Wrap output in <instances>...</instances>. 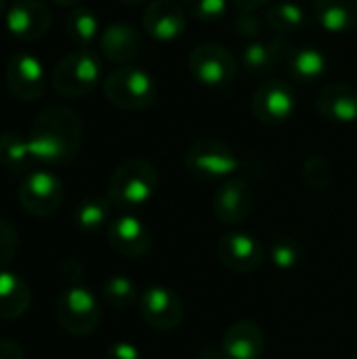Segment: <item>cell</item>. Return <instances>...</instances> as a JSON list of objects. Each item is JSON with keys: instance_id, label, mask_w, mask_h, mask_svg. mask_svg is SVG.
I'll use <instances>...</instances> for the list:
<instances>
[{"instance_id": "14", "label": "cell", "mask_w": 357, "mask_h": 359, "mask_svg": "<svg viewBox=\"0 0 357 359\" xmlns=\"http://www.w3.org/2000/svg\"><path fill=\"white\" fill-rule=\"evenodd\" d=\"M53 23L50 8L42 0H15L4 13L6 29L19 40H40Z\"/></svg>"}, {"instance_id": "20", "label": "cell", "mask_w": 357, "mask_h": 359, "mask_svg": "<svg viewBox=\"0 0 357 359\" xmlns=\"http://www.w3.org/2000/svg\"><path fill=\"white\" fill-rule=\"evenodd\" d=\"M265 351V334L257 322H234L221 341V353L225 359H261Z\"/></svg>"}, {"instance_id": "26", "label": "cell", "mask_w": 357, "mask_h": 359, "mask_svg": "<svg viewBox=\"0 0 357 359\" xmlns=\"http://www.w3.org/2000/svg\"><path fill=\"white\" fill-rule=\"evenodd\" d=\"M34 164L27 147V139L17 130L0 133V166L11 175H21Z\"/></svg>"}, {"instance_id": "28", "label": "cell", "mask_w": 357, "mask_h": 359, "mask_svg": "<svg viewBox=\"0 0 357 359\" xmlns=\"http://www.w3.org/2000/svg\"><path fill=\"white\" fill-rule=\"evenodd\" d=\"M101 297L103 301L112 307V309H118V311H124L128 307H133L135 303H139V288L137 284L126 278V276H112L103 282L101 286Z\"/></svg>"}, {"instance_id": "6", "label": "cell", "mask_w": 357, "mask_h": 359, "mask_svg": "<svg viewBox=\"0 0 357 359\" xmlns=\"http://www.w3.org/2000/svg\"><path fill=\"white\" fill-rule=\"evenodd\" d=\"M55 318L67 334L88 337L101 326L103 309L88 288L69 286L57 297Z\"/></svg>"}, {"instance_id": "13", "label": "cell", "mask_w": 357, "mask_h": 359, "mask_svg": "<svg viewBox=\"0 0 357 359\" xmlns=\"http://www.w3.org/2000/svg\"><path fill=\"white\" fill-rule=\"evenodd\" d=\"M217 259L227 271L248 276L263 265L265 250L255 236L244 231H229L223 233L217 242Z\"/></svg>"}, {"instance_id": "15", "label": "cell", "mask_w": 357, "mask_h": 359, "mask_svg": "<svg viewBox=\"0 0 357 359\" xmlns=\"http://www.w3.org/2000/svg\"><path fill=\"white\" fill-rule=\"evenodd\" d=\"M187 17L177 0H149L143 11V29L158 42H173L185 34Z\"/></svg>"}, {"instance_id": "18", "label": "cell", "mask_w": 357, "mask_h": 359, "mask_svg": "<svg viewBox=\"0 0 357 359\" xmlns=\"http://www.w3.org/2000/svg\"><path fill=\"white\" fill-rule=\"evenodd\" d=\"M99 48L105 59L118 65H128L143 53V36L130 23L116 21L103 27L99 36Z\"/></svg>"}, {"instance_id": "24", "label": "cell", "mask_w": 357, "mask_h": 359, "mask_svg": "<svg viewBox=\"0 0 357 359\" xmlns=\"http://www.w3.org/2000/svg\"><path fill=\"white\" fill-rule=\"evenodd\" d=\"M101 23L93 8L86 6H74L65 19V34L78 48H90L95 40L101 36Z\"/></svg>"}, {"instance_id": "9", "label": "cell", "mask_w": 357, "mask_h": 359, "mask_svg": "<svg viewBox=\"0 0 357 359\" xmlns=\"http://www.w3.org/2000/svg\"><path fill=\"white\" fill-rule=\"evenodd\" d=\"M276 42H278V67H284L295 82L316 84L324 78L328 69V61L318 46L295 44L282 36H278Z\"/></svg>"}, {"instance_id": "35", "label": "cell", "mask_w": 357, "mask_h": 359, "mask_svg": "<svg viewBox=\"0 0 357 359\" xmlns=\"http://www.w3.org/2000/svg\"><path fill=\"white\" fill-rule=\"evenodd\" d=\"M61 276L65 282H69L72 286H78V280L82 276V265L76 259H65L61 263Z\"/></svg>"}, {"instance_id": "23", "label": "cell", "mask_w": 357, "mask_h": 359, "mask_svg": "<svg viewBox=\"0 0 357 359\" xmlns=\"http://www.w3.org/2000/svg\"><path fill=\"white\" fill-rule=\"evenodd\" d=\"M265 21L267 27L282 34H297L309 25V15L305 6L297 0H274L265 8Z\"/></svg>"}, {"instance_id": "2", "label": "cell", "mask_w": 357, "mask_h": 359, "mask_svg": "<svg viewBox=\"0 0 357 359\" xmlns=\"http://www.w3.org/2000/svg\"><path fill=\"white\" fill-rule=\"evenodd\" d=\"M158 189V170L143 158L122 162L107 183V198L120 210H137L145 206Z\"/></svg>"}, {"instance_id": "36", "label": "cell", "mask_w": 357, "mask_h": 359, "mask_svg": "<svg viewBox=\"0 0 357 359\" xmlns=\"http://www.w3.org/2000/svg\"><path fill=\"white\" fill-rule=\"evenodd\" d=\"M0 359H25V353L19 343L11 339H0Z\"/></svg>"}, {"instance_id": "33", "label": "cell", "mask_w": 357, "mask_h": 359, "mask_svg": "<svg viewBox=\"0 0 357 359\" xmlns=\"http://www.w3.org/2000/svg\"><path fill=\"white\" fill-rule=\"evenodd\" d=\"M19 250V233L15 225L0 217V271H6V267L15 261Z\"/></svg>"}, {"instance_id": "11", "label": "cell", "mask_w": 357, "mask_h": 359, "mask_svg": "<svg viewBox=\"0 0 357 359\" xmlns=\"http://www.w3.org/2000/svg\"><path fill=\"white\" fill-rule=\"evenodd\" d=\"M4 80L17 101H36L46 88V69L38 55L19 50L6 63Z\"/></svg>"}, {"instance_id": "29", "label": "cell", "mask_w": 357, "mask_h": 359, "mask_svg": "<svg viewBox=\"0 0 357 359\" xmlns=\"http://www.w3.org/2000/svg\"><path fill=\"white\" fill-rule=\"evenodd\" d=\"M303 179L307 183L309 189L314 191H326L332 183V168L328 164V160L320 154L309 156L303 162Z\"/></svg>"}, {"instance_id": "27", "label": "cell", "mask_w": 357, "mask_h": 359, "mask_svg": "<svg viewBox=\"0 0 357 359\" xmlns=\"http://www.w3.org/2000/svg\"><path fill=\"white\" fill-rule=\"evenodd\" d=\"M109 215H112V202H109V198L90 196V198H84L76 206V210H74V223L82 231H99L101 227L109 225Z\"/></svg>"}, {"instance_id": "17", "label": "cell", "mask_w": 357, "mask_h": 359, "mask_svg": "<svg viewBox=\"0 0 357 359\" xmlns=\"http://www.w3.org/2000/svg\"><path fill=\"white\" fill-rule=\"evenodd\" d=\"M107 242L118 255L126 259H141L151 250L154 238L139 217L122 215L107 225Z\"/></svg>"}, {"instance_id": "22", "label": "cell", "mask_w": 357, "mask_h": 359, "mask_svg": "<svg viewBox=\"0 0 357 359\" xmlns=\"http://www.w3.org/2000/svg\"><path fill=\"white\" fill-rule=\"evenodd\" d=\"M32 305L29 284L13 271H0V320H19Z\"/></svg>"}, {"instance_id": "21", "label": "cell", "mask_w": 357, "mask_h": 359, "mask_svg": "<svg viewBox=\"0 0 357 359\" xmlns=\"http://www.w3.org/2000/svg\"><path fill=\"white\" fill-rule=\"evenodd\" d=\"M311 13L326 34H351L357 29V0H314Z\"/></svg>"}, {"instance_id": "30", "label": "cell", "mask_w": 357, "mask_h": 359, "mask_svg": "<svg viewBox=\"0 0 357 359\" xmlns=\"http://www.w3.org/2000/svg\"><path fill=\"white\" fill-rule=\"evenodd\" d=\"M183 8L198 21H219L229 11V0H183Z\"/></svg>"}, {"instance_id": "1", "label": "cell", "mask_w": 357, "mask_h": 359, "mask_svg": "<svg viewBox=\"0 0 357 359\" xmlns=\"http://www.w3.org/2000/svg\"><path fill=\"white\" fill-rule=\"evenodd\" d=\"M84 128L80 116L67 105L40 109L27 133V147L34 164L67 166L80 151Z\"/></svg>"}, {"instance_id": "38", "label": "cell", "mask_w": 357, "mask_h": 359, "mask_svg": "<svg viewBox=\"0 0 357 359\" xmlns=\"http://www.w3.org/2000/svg\"><path fill=\"white\" fill-rule=\"evenodd\" d=\"M55 4H59V6H78L82 0H53Z\"/></svg>"}, {"instance_id": "7", "label": "cell", "mask_w": 357, "mask_h": 359, "mask_svg": "<svg viewBox=\"0 0 357 359\" xmlns=\"http://www.w3.org/2000/svg\"><path fill=\"white\" fill-rule=\"evenodd\" d=\"M187 67L194 80L206 88H229L238 74V59L219 42H202L191 48Z\"/></svg>"}, {"instance_id": "39", "label": "cell", "mask_w": 357, "mask_h": 359, "mask_svg": "<svg viewBox=\"0 0 357 359\" xmlns=\"http://www.w3.org/2000/svg\"><path fill=\"white\" fill-rule=\"evenodd\" d=\"M122 4H128V6H137V4H143V2H147V0H120Z\"/></svg>"}, {"instance_id": "40", "label": "cell", "mask_w": 357, "mask_h": 359, "mask_svg": "<svg viewBox=\"0 0 357 359\" xmlns=\"http://www.w3.org/2000/svg\"><path fill=\"white\" fill-rule=\"evenodd\" d=\"M6 13V0H0V17H4Z\"/></svg>"}, {"instance_id": "25", "label": "cell", "mask_w": 357, "mask_h": 359, "mask_svg": "<svg viewBox=\"0 0 357 359\" xmlns=\"http://www.w3.org/2000/svg\"><path fill=\"white\" fill-rule=\"evenodd\" d=\"M240 67L246 74H267L278 67V42L271 40H248L240 50Z\"/></svg>"}, {"instance_id": "10", "label": "cell", "mask_w": 357, "mask_h": 359, "mask_svg": "<svg viewBox=\"0 0 357 359\" xmlns=\"http://www.w3.org/2000/svg\"><path fill=\"white\" fill-rule=\"evenodd\" d=\"M297 109V93L282 78H271L259 84L252 95V114L259 122L276 126L292 118Z\"/></svg>"}, {"instance_id": "4", "label": "cell", "mask_w": 357, "mask_h": 359, "mask_svg": "<svg viewBox=\"0 0 357 359\" xmlns=\"http://www.w3.org/2000/svg\"><path fill=\"white\" fill-rule=\"evenodd\" d=\"M50 82L61 97H86L103 82V63L95 50L76 48L55 63Z\"/></svg>"}, {"instance_id": "31", "label": "cell", "mask_w": 357, "mask_h": 359, "mask_svg": "<svg viewBox=\"0 0 357 359\" xmlns=\"http://www.w3.org/2000/svg\"><path fill=\"white\" fill-rule=\"evenodd\" d=\"M301 255H303V248L292 238H280L271 246V261L280 269H292L301 261Z\"/></svg>"}, {"instance_id": "34", "label": "cell", "mask_w": 357, "mask_h": 359, "mask_svg": "<svg viewBox=\"0 0 357 359\" xmlns=\"http://www.w3.org/2000/svg\"><path fill=\"white\" fill-rule=\"evenodd\" d=\"M105 359H143L137 345L128 341H116L105 349Z\"/></svg>"}, {"instance_id": "32", "label": "cell", "mask_w": 357, "mask_h": 359, "mask_svg": "<svg viewBox=\"0 0 357 359\" xmlns=\"http://www.w3.org/2000/svg\"><path fill=\"white\" fill-rule=\"evenodd\" d=\"M267 21L263 15H257V11H240L234 19V34L246 40H257L265 32Z\"/></svg>"}, {"instance_id": "37", "label": "cell", "mask_w": 357, "mask_h": 359, "mask_svg": "<svg viewBox=\"0 0 357 359\" xmlns=\"http://www.w3.org/2000/svg\"><path fill=\"white\" fill-rule=\"evenodd\" d=\"M238 11H259L267 8L274 0H231Z\"/></svg>"}, {"instance_id": "3", "label": "cell", "mask_w": 357, "mask_h": 359, "mask_svg": "<svg viewBox=\"0 0 357 359\" xmlns=\"http://www.w3.org/2000/svg\"><path fill=\"white\" fill-rule=\"evenodd\" d=\"M105 99L122 111H141L156 103V78L139 65H118L103 78Z\"/></svg>"}, {"instance_id": "5", "label": "cell", "mask_w": 357, "mask_h": 359, "mask_svg": "<svg viewBox=\"0 0 357 359\" xmlns=\"http://www.w3.org/2000/svg\"><path fill=\"white\" fill-rule=\"evenodd\" d=\"M238 168L236 149L217 137L196 139L185 151V170L198 181H227Z\"/></svg>"}, {"instance_id": "19", "label": "cell", "mask_w": 357, "mask_h": 359, "mask_svg": "<svg viewBox=\"0 0 357 359\" xmlns=\"http://www.w3.org/2000/svg\"><path fill=\"white\" fill-rule=\"evenodd\" d=\"M316 109L328 122L353 124L357 122V88L349 82H330L322 86Z\"/></svg>"}, {"instance_id": "8", "label": "cell", "mask_w": 357, "mask_h": 359, "mask_svg": "<svg viewBox=\"0 0 357 359\" xmlns=\"http://www.w3.org/2000/svg\"><path fill=\"white\" fill-rule=\"evenodd\" d=\"M61 202L63 183L50 170H34L19 185V204L27 215L36 219L55 215Z\"/></svg>"}, {"instance_id": "12", "label": "cell", "mask_w": 357, "mask_h": 359, "mask_svg": "<svg viewBox=\"0 0 357 359\" xmlns=\"http://www.w3.org/2000/svg\"><path fill=\"white\" fill-rule=\"evenodd\" d=\"M139 313L149 328L170 332L181 326L185 318V307L173 288L149 286L139 297Z\"/></svg>"}, {"instance_id": "16", "label": "cell", "mask_w": 357, "mask_h": 359, "mask_svg": "<svg viewBox=\"0 0 357 359\" xmlns=\"http://www.w3.org/2000/svg\"><path fill=\"white\" fill-rule=\"evenodd\" d=\"M252 206H255L252 187L240 177H231L223 181L213 196V212L217 221L225 225L242 223L250 215Z\"/></svg>"}]
</instances>
